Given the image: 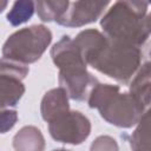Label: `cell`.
<instances>
[{
	"label": "cell",
	"mask_w": 151,
	"mask_h": 151,
	"mask_svg": "<svg viewBox=\"0 0 151 151\" xmlns=\"http://www.w3.org/2000/svg\"><path fill=\"white\" fill-rule=\"evenodd\" d=\"M67 111H70L68 96L64 88H52L44 94L40 104V112L45 122L50 123Z\"/></svg>",
	"instance_id": "ba28073f"
},
{
	"label": "cell",
	"mask_w": 151,
	"mask_h": 151,
	"mask_svg": "<svg viewBox=\"0 0 151 151\" xmlns=\"http://www.w3.org/2000/svg\"><path fill=\"white\" fill-rule=\"evenodd\" d=\"M76 46L78 47L83 59L85 60L86 65H88L92 59L106 46L107 39L106 37L94 28H88L79 32L73 39Z\"/></svg>",
	"instance_id": "9c48e42d"
},
{
	"label": "cell",
	"mask_w": 151,
	"mask_h": 151,
	"mask_svg": "<svg viewBox=\"0 0 151 151\" xmlns=\"http://www.w3.org/2000/svg\"><path fill=\"white\" fill-rule=\"evenodd\" d=\"M25 93L22 80L0 74V110L15 106Z\"/></svg>",
	"instance_id": "7c38bea8"
},
{
	"label": "cell",
	"mask_w": 151,
	"mask_h": 151,
	"mask_svg": "<svg viewBox=\"0 0 151 151\" xmlns=\"http://www.w3.org/2000/svg\"><path fill=\"white\" fill-rule=\"evenodd\" d=\"M51 137L60 143L78 145L91 133V122L79 111H67L48 123Z\"/></svg>",
	"instance_id": "8992f818"
},
{
	"label": "cell",
	"mask_w": 151,
	"mask_h": 151,
	"mask_svg": "<svg viewBox=\"0 0 151 151\" xmlns=\"http://www.w3.org/2000/svg\"><path fill=\"white\" fill-rule=\"evenodd\" d=\"M52 41L51 31L44 25H32L11 34L2 46V57L25 65L41 58Z\"/></svg>",
	"instance_id": "5b68a950"
},
{
	"label": "cell",
	"mask_w": 151,
	"mask_h": 151,
	"mask_svg": "<svg viewBox=\"0 0 151 151\" xmlns=\"http://www.w3.org/2000/svg\"><path fill=\"white\" fill-rule=\"evenodd\" d=\"M53 151H70V150H66V149H57V150H53Z\"/></svg>",
	"instance_id": "ffe728a7"
},
{
	"label": "cell",
	"mask_w": 151,
	"mask_h": 151,
	"mask_svg": "<svg viewBox=\"0 0 151 151\" xmlns=\"http://www.w3.org/2000/svg\"><path fill=\"white\" fill-rule=\"evenodd\" d=\"M142 57L139 47L107 40L106 46L88 65L119 83H127L140 67Z\"/></svg>",
	"instance_id": "277c9868"
},
{
	"label": "cell",
	"mask_w": 151,
	"mask_h": 151,
	"mask_svg": "<svg viewBox=\"0 0 151 151\" xmlns=\"http://www.w3.org/2000/svg\"><path fill=\"white\" fill-rule=\"evenodd\" d=\"M70 1L61 0V1H37L35 2V11L38 17L42 21H58L63 14L66 12Z\"/></svg>",
	"instance_id": "5bb4252c"
},
{
	"label": "cell",
	"mask_w": 151,
	"mask_h": 151,
	"mask_svg": "<svg viewBox=\"0 0 151 151\" xmlns=\"http://www.w3.org/2000/svg\"><path fill=\"white\" fill-rule=\"evenodd\" d=\"M15 151H44L45 138L41 131L32 125L21 127L13 138Z\"/></svg>",
	"instance_id": "8fae6325"
},
{
	"label": "cell",
	"mask_w": 151,
	"mask_h": 151,
	"mask_svg": "<svg viewBox=\"0 0 151 151\" xmlns=\"http://www.w3.org/2000/svg\"><path fill=\"white\" fill-rule=\"evenodd\" d=\"M149 4L116 1L100 20L104 35L111 42L142 47L150 37Z\"/></svg>",
	"instance_id": "6da1fadb"
},
{
	"label": "cell",
	"mask_w": 151,
	"mask_h": 151,
	"mask_svg": "<svg viewBox=\"0 0 151 151\" xmlns=\"http://www.w3.org/2000/svg\"><path fill=\"white\" fill-rule=\"evenodd\" d=\"M90 151H119V147L111 136H99L92 142Z\"/></svg>",
	"instance_id": "e0dca14e"
},
{
	"label": "cell",
	"mask_w": 151,
	"mask_h": 151,
	"mask_svg": "<svg viewBox=\"0 0 151 151\" xmlns=\"http://www.w3.org/2000/svg\"><path fill=\"white\" fill-rule=\"evenodd\" d=\"M130 146L132 151H151L150 149V110L147 109L137 127L130 137Z\"/></svg>",
	"instance_id": "4fadbf2b"
},
{
	"label": "cell",
	"mask_w": 151,
	"mask_h": 151,
	"mask_svg": "<svg viewBox=\"0 0 151 151\" xmlns=\"http://www.w3.org/2000/svg\"><path fill=\"white\" fill-rule=\"evenodd\" d=\"M28 65L5 57L0 58V74H5L22 80L28 74Z\"/></svg>",
	"instance_id": "2e32d148"
},
{
	"label": "cell",
	"mask_w": 151,
	"mask_h": 151,
	"mask_svg": "<svg viewBox=\"0 0 151 151\" xmlns=\"http://www.w3.org/2000/svg\"><path fill=\"white\" fill-rule=\"evenodd\" d=\"M51 57L59 68V85L68 98L77 101L85 100L92 87L99 81L87 71V65L73 39L63 35L51 48Z\"/></svg>",
	"instance_id": "7a4b0ae2"
},
{
	"label": "cell",
	"mask_w": 151,
	"mask_h": 151,
	"mask_svg": "<svg viewBox=\"0 0 151 151\" xmlns=\"http://www.w3.org/2000/svg\"><path fill=\"white\" fill-rule=\"evenodd\" d=\"M87 103L91 109H97L107 123L123 129L137 125L147 110L130 93H122L119 86L111 84L98 83L93 86Z\"/></svg>",
	"instance_id": "3957f363"
},
{
	"label": "cell",
	"mask_w": 151,
	"mask_h": 151,
	"mask_svg": "<svg viewBox=\"0 0 151 151\" xmlns=\"http://www.w3.org/2000/svg\"><path fill=\"white\" fill-rule=\"evenodd\" d=\"M35 11V2L31 0L15 1L7 13V20L13 26H19L28 21Z\"/></svg>",
	"instance_id": "9a60e30c"
},
{
	"label": "cell",
	"mask_w": 151,
	"mask_h": 151,
	"mask_svg": "<svg viewBox=\"0 0 151 151\" xmlns=\"http://www.w3.org/2000/svg\"><path fill=\"white\" fill-rule=\"evenodd\" d=\"M109 1H73L68 4L66 12L57 21L66 27H81L94 22L104 12Z\"/></svg>",
	"instance_id": "52a82bcc"
},
{
	"label": "cell",
	"mask_w": 151,
	"mask_h": 151,
	"mask_svg": "<svg viewBox=\"0 0 151 151\" xmlns=\"http://www.w3.org/2000/svg\"><path fill=\"white\" fill-rule=\"evenodd\" d=\"M7 5H8V2L7 1H4V0H0V13L7 7Z\"/></svg>",
	"instance_id": "d6986e66"
},
{
	"label": "cell",
	"mask_w": 151,
	"mask_h": 151,
	"mask_svg": "<svg viewBox=\"0 0 151 151\" xmlns=\"http://www.w3.org/2000/svg\"><path fill=\"white\" fill-rule=\"evenodd\" d=\"M150 86H151L150 63L145 61L143 65H140V67L136 72L130 84L129 93L146 109L150 105Z\"/></svg>",
	"instance_id": "30bf717a"
},
{
	"label": "cell",
	"mask_w": 151,
	"mask_h": 151,
	"mask_svg": "<svg viewBox=\"0 0 151 151\" xmlns=\"http://www.w3.org/2000/svg\"><path fill=\"white\" fill-rule=\"evenodd\" d=\"M18 122V112L15 110H0V133H6L14 127Z\"/></svg>",
	"instance_id": "ac0fdd59"
}]
</instances>
